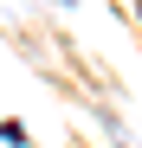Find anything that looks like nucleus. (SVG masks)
<instances>
[{"label":"nucleus","instance_id":"1","mask_svg":"<svg viewBox=\"0 0 142 148\" xmlns=\"http://www.w3.org/2000/svg\"><path fill=\"white\" fill-rule=\"evenodd\" d=\"M136 13H142V0H136Z\"/></svg>","mask_w":142,"mask_h":148}]
</instances>
